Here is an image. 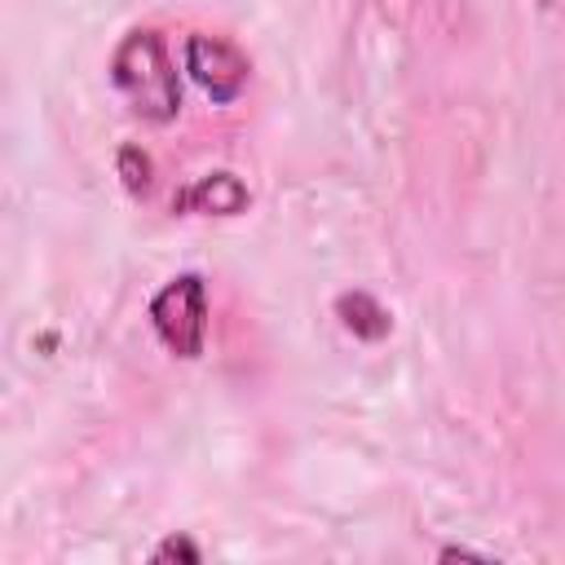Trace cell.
<instances>
[{
	"instance_id": "obj_7",
	"label": "cell",
	"mask_w": 565,
	"mask_h": 565,
	"mask_svg": "<svg viewBox=\"0 0 565 565\" xmlns=\"http://www.w3.org/2000/svg\"><path fill=\"white\" fill-rule=\"evenodd\" d=\"M168 556H185V561H199V547H194L190 539H168V543L154 552V561H168Z\"/></svg>"
},
{
	"instance_id": "obj_4",
	"label": "cell",
	"mask_w": 565,
	"mask_h": 565,
	"mask_svg": "<svg viewBox=\"0 0 565 565\" xmlns=\"http://www.w3.org/2000/svg\"><path fill=\"white\" fill-rule=\"evenodd\" d=\"M190 203H203L207 212H221V216H234L243 203H247V190L230 177V172H216V177H207L203 185H194V194H190Z\"/></svg>"
},
{
	"instance_id": "obj_2",
	"label": "cell",
	"mask_w": 565,
	"mask_h": 565,
	"mask_svg": "<svg viewBox=\"0 0 565 565\" xmlns=\"http://www.w3.org/2000/svg\"><path fill=\"white\" fill-rule=\"evenodd\" d=\"M150 322L163 349L177 358H199L207 344V287L199 274L172 278L154 300H150Z\"/></svg>"
},
{
	"instance_id": "obj_6",
	"label": "cell",
	"mask_w": 565,
	"mask_h": 565,
	"mask_svg": "<svg viewBox=\"0 0 565 565\" xmlns=\"http://www.w3.org/2000/svg\"><path fill=\"white\" fill-rule=\"evenodd\" d=\"M119 172H124V181H128L132 194H141V190L150 185V159H146L137 146H124V150H119Z\"/></svg>"
},
{
	"instance_id": "obj_1",
	"label": "cell",
	"mask_w": 565,
	"mask_h": 565,
	"mask_svg": "<svg viewBox=\"0 0 565 565\" xmlns=\"http://www.w3.org/2000/svg\"><path fill=\"white\" fill-rule=\"evenodd\" d=\"M110 79L115 88L132 102V110L150 124H168L181 110V84L177 66L159 40V31H128L124 44L110 57Z\"/></svg>"
},
{
	"instance_id": "obj_3",
	"label": "cell",
	"mask_w": 565,
	"mask_h": 565,
	"mask_svg": "<svg viewBox=\"0 0 565 565\" xmlns=\"http://www.w3.org/2000/svg\"><path fill=\"white\" fill-rule=\"evenodd\" d=\"M185 71L212 102H234L247 88V57L216 35H190L185 40Z\"/></svg>"
},
{
	"instance_id": "obj_5",
	"label": "cell",
	"mask_w": 565,
	"mask_h": 565,
	"mask_svg": "<svg viewBox=\"0 0 565 565\" xmlns=\"http://www.w3.org/2000/svg\"><path fill=\"white\" fill-rule=\"evenodd\" d=\"M340 313H349L344 318V327L353 331V335H366V340H380L384 331H388V313L371 300V296H340Z\"/></svg>"
}]
</instances>
